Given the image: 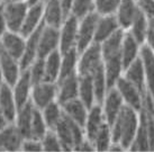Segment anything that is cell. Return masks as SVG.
Instances as JSON below:
<instances>
[{"instance_id": "cell-1", "label": "cell", "mask_w": 154, "mask_h": 152, "mask_svg": "<svg viewBox=\"0 0 154 152\" xmlns=\"http://www.w3.org/2000/svg\"><path fill=\"white\" fill-rule=\"evenodd\" d=\"M138 122V112L124 104L123 108L120 109L119 114L110 126L111 142L119 143L125 150H128L136 134Z\"/></svg>"}, {"instance_id": "cell-2", "label": "cell", "mask_w": 154, "mask_h": 152, "mask_svg": "<svg viewBox=\"0 0 154 152\" xmlns=\"http://www.w3.org/2000/svg\"><path fill=\"white\" fill-rule=\"evenodd\" d=\"M54 131L60 141L62 151H74L78 145L86 139L83 127L69 118L64 113L54 127Z\"/></svg>"}, {"instance_id": "cell-3", "label": "cell", "mask_w": 154, "mask_h": 152, "mask_svg": "<svg viewBox=\"0 0 154 152\" xmlns=\"http://www.w3.org/2000/svg\"><path fill=\"white\" fill-rule=\"evenodd\" d=\"M1 10H2L7 29L10 32L19 33L23 22L25 19L26 13L28 10L27 2L26 1L1 2Z\"/></svg>"}, {"instance_id": "cell-4", "label": "cell", "mask_w": 154, "mask_h": 152, "mask_svg": "<svg viewBox=\"0 0 154 152\" xmlns=\"http://www.w3.org/2000/svg\"><path fill=\"white\" fill-rule=\"evenodd\" d=\"M98 13L91 11L81 19H79V26H78V37L75 48L78 50L79 54L83 52L91 43H94V33H96V26L99 18Z\"/></svg>"}, {"instance_id": "cell-5", "label": "cell", "mask_w": 154, "mask_h": 152, "mask_svg": "<svg viewBox=\"0 0 154 152\" xmlns=\"http://www.w3.org/2000/svg\"><path fill=\"white\" fill-rule=\"evenodd\" d=\"M103 63L100 44L94 42L83 52L79 54L77 73L79 76H86V74L91 76L94 70L98 69Z\"/></svg>"}, {"instance_id": "cell-6", "label": "cell", "mask_w": 154, "mask_h": 152, "mask_svg": "<svg viewBox=\"0 0 154 152\" xmlns=\"http://www.w3.org/2000/svg\"><path fill=\"white\" fill-rule=\"evenodd\" d=\"M57 95V83L42 81L32 86L30 90V100L36 108L42 109L50 103L56 100Z\"/></svg>"}, {"instance_id": "cell-7", "label": "cell", "mask_w": 154, "mask_h": 152, "mask_svg": "<svg viewBox=\"0 0 154 152\" xmlns=\"http://www.w3.org/2000/svg\"><path fill=\"white\" fill-rule=\"evenodd\" d=\"M114 87H116V89L120 94L125 105L132 107L137 112L141 110L143 107V97L145 95H143L124 76H120Z\"/></svg>"}, {"instance_id": "cell-8", "label": "cell", "mask_w": 154, "mask_h": 152, "mask_svg": "<svg viewBox=\"0 0 154 152\" xmlns=\"http://www.w3.org/2000/svg\"><path fill=\"white\" fill-rule=\"evenodd\" d=\"M79 19L73 15H69L60 27V44L59 50L61 54L75 48L78 37Z\"/></svg>"}, {"instance_id": "cell-9", "label": "cell", "mask_w": 154, "mask_h": 152, "mask_svg": "<svg viewBox=\"0 0 154 152\" xmlns=\"http://www.w3.org/2000/svg\"><path fill=\"white\" fill-rule=\"evenodd\" d=\"M60 44V28H54L51 26H46L44 24V27L38 41V50H37V57H46L50 53L55 50H59Z\"/></svg>"}, {"instance_id": "cell-10", "label": "cell", "mask_w": 154, "mask_h": 152, "mask_svg": "<svg viewBox=\"0 0 154 152\" xmlns=\"http://www.w3.org/2000/svg\"><path fill=\"white\" fill-rule=\"evenodd\" d=\"M123 106H124L123 98L118 92V90L116 89V87L108 89L103 100L101 107H103L105 121L109 126H111V124L114 123L115 118L119 114L120 109L123 108Z\"/></svg>"}, {"instance_id": "cell-11", "label": "cell", "mask_w": 154, "mask_h": 152, "mask_svg": "<svg viewBox=\"0 0 154 152\" xmlns=\"http://www.w3.org/2000/svg\"><path fill=\"white\" fill-rule=\"evenodd\" d=\"M44 27V22L39 25L36 29L30 33L27 37H26L25 42V50L23 53L22 59L19 60V67H20V71L28 69L29 65L34 62V60L37 57V50H38V41L41 32Z\"/></svg>"}, {"instance_id": "cell-12", "label": "cell", "mask_w": 154, "mask_h": 152, "mask_svg": "<svg viewBox=\"0 0 154 152\" xmlns=\"http://www.w3.org/2000/svg\"><path fill=\"white\" fill-rule=\"evenodd\" d=\"M57 95L56 101L60 105L74 98H78L79 94V74L77 72L70 74L62 80L57 81Z\"/></svg>"}, {"instance_id": "cell-13", "label": "cell", "mask_w": 154, "mask_h": 152, "mask_svg": "<svg viewBox=\"0 0 154 152\" xmlns=\"http://www.w3.org/2000/svg\"><path fill=\"white\" fill-rule=\"evenodd\" d=\"M25 42L26 39L20 35L19 33L6 30L0 39V45L6 52L10 54L16 60H20L23 57V53L25 50Z\"/></svg>"}, {"instance_id": "cell-14", "label": "cell", "mask_w": 154, "mask_h": 152, "mask_svg": "<svg viewBox=\"0 0 154 152\" xmlns=\"http://www.w3.org/2000/svg\"><path fill=\"white\" fill-rule=\"evenodd\" d=\"M23 141L24 138L14 123L0 131V151H18L22 149Z\"/></svg>"}, {"instance_id": "cell-15", "label": "cell", "mask_w": 154, "mask_h": 152, "mask_svg": "<svg viewBox=\"0 0 154 152\" xmlns=\"http://www.w3.org/2000/svg\"><path fill=\"white\" fill-rule=\"evenodd\" d=\"M0 68L4 76V81L13 87L20 74L19 61L13 57L5 51L0 45Z\"/></svg>"}, {"instance_id": "cell-16", "label": "cell", "mask_w": 154, "mask_h": 152, "mask_svg": "<svg viewBox=\"0 0 154 152\" xmlns=\"http://www.w3.org/2000/svg\"><path fill=\"white\" fill-rule=\"evenodd\" d=\"M105 122L106 121H105V117H103V107H101L100 104L96 103L88 110L86 123H85V126H83L85 135L91 143H92L94 136L97 135V133L99 132L100 127L103 125Z\"/></svg>"}, {"instance_id": "cell-17", "label": "cell", "mask_w": 154, "mask_h": 152, "mask_svg": "<svg viewBox=\"0 0 154 152\" xmlns=\"http://www.w3.org/2000/svg\"><path fill=\"white\" fill-rule=\"evenodd\" d=\"M0 109L9 123L15 122L18 110L17 104L14 97L13 87L5 81L0 86Z\"/></svg>"}, {"instance_id": "cell-18", "label": "cell", "mask_w": 154, "mask_h": 152, "mask_svg": "<svg viewBox=\"0 0 154 152\" xmlns=\"http://www.w3.org/2000/svg\"><path fill=\"white\" fill-rule=\"evenodd\" d=\"M123 76L132 82L135 87L141 91L143 95L147 94L146 90V81H145V73H144V67L142 62L141 57H136L132 63L124 70Z\"/></svg>"}, {"instance_id": "cell-19", "label": "cell", "mask_w": 154, "mask_h": 152, "mask_svg": "<svg viewBox=\"0 0 154 152\" xmlns=\"http://www.w3.org/2000/svg\"><path fill=\"white\" fill-rule=\"evenodd\" d=\"M43 10H44V1L28 7V10L26 13L25 19L23 22L19 34L23 35L26 39L30 33H33L42 24V22H43Z\"/></svg>"}, {"instance_id": "cell-20", "label": "cell", "mask_w": 154, "mask_h": 152, "mask_svg": "<svg viewBox=\"0 0 154 152\" xmlns=\"http://www.w3.org/2000/svg\"><path fill=\"white\" fill-rule=\"evenodd\" d=\"M140 122L137 126L136 134L134 136L132 144L129 147V151H151L149 134H147V117L146 112L142 108L140 112Z\"/></svg>"}, {"instance_id": "cell-21", "label": "cell", "mask_w": 154, "mask_h": 152, "mask_svg": "<svg viewBox=\"0 0 154 152\" xmlns=\"http://www.w3.org/2000/svg\"><path fill=\"white\" fill-rule=\"evenodd\" d=\"M119 28V24L117 22L115 14L99 16L97 26H96L94 42L99 44L103 43L105 39H107L109 36H111L116 30H118Z\"/></svg>"}, {"instance_id": "cell-22", "label": "cell", "mask_w": 154, "mask_h": 152, "mask_svg": "<svg viewBox=\"0 0 154 152\" xmlns=\"http://www.w3.org/2000/svg\"><path fill=\"white\" fill-rule=\"evenodd\" d=\"M140 57L144 67L146 90L154 100V52L146 44H142L140 48Z\"/></svg>"}, {"instance_id": "cell-23", "label": "cell", "mask_w": 154, "mask_h": 152, "mask_svg": "<svg viewBox=\"0 0 154 152\" xmlns=\"http://www.w3.org/2000/svg\"><path fill=\"white\" fill-rule=\"evenodd\" d=\"M64 14L59 0H45L43 10V22L46 26L60 28L64 22Z\"/></svg>"}, {"instance_id": "cell-24", "label": "cell", "mask_w": 154, "mask_h": 152, "mask_svg": "<svg viewBox=\"0 0 154 152\" xmlns=\"http://www.w3.org/2000/svg\"><path fill=\"white\" fill-rule=\"evenodd\" d=\"M30 90H32L30 77L28 70L26 69L20 72L16 83L13 86V92L17 104V108H20L30 99Z\"/></svg>"}, {"instance_id": "cell-25", "label": "cell", "mask_w": 154, "mask_h": 152, "mask_svg": "<svg viewBox=\"0 0 154 152\" xmlns=\"http://www.w3.org/2000/svg\"><path fill=\"white\" fill-rule=\"evenodd\" d=\"M140 48H141V44L134 39V36L129 33L128 30H125L122 46H120V57H122L124 70L136 57H140Z\"/></svg>"}, {"instance_id": "cell-26", "label": "cell", "mask_w": 154, "mask_h": 152, "mask_svg": "<svg viewBox=\"0 0 154 152\" xmlns=\"http://www.w3.org/2000/svg\"><path fill=\"white\" fill-rule=\"evenodd\" d=\"M138 6L136 0H120L115 16L122 29L127 30L131 27L134 16L136 14Z\"/></svg>"}, {"instance_id": "cell-27", "label": "cell", "mask_w": 154, "mask_h": 152, "mask_svg": "<svg viewBox=\"0 0 154 152\" xmlns=\"http://www.w3.org/2000/svg\"><path fill=\"white\" fill-rule=\"evenodd\" d=\"M103 69H105V76H106V81H107V88L110 89V88L115 86L116 81L118 80L120 76H123V72H124L122 57H120V54L112 55V57L103 59Z\"/></svg>"}, {"instance_id": "cell-28", "label": "cell", "mask_w": 154, "mask_h": 152, "mask_svg": "<svg viewBox=\"0 0 154 152\" xmlns=\"http://www.w3.org/2000/svg\"><path fill=\"white\" fill-rule=\"evenodd\" d=\"M62 106V110L63 113L68 116L69 118H71L72 121L78 123L80 126H85L87 119V115H88V110L87 106L79 98H74L61 105Z\"/></svg>"}, {"instance_id": "cell-29", "label": "cell", "mask_w": 154, "mask_h": 152, "mask_svg": "<svg viewBox=\"0 0 154 152\" xmlns=\"http://www.w3.org/2000/svg\"><path fill=\"white\" fill-rule=\"evenodd\" d=\"M34 107L35 106L33 104V101L29 99L24 106L18 108L17 110L15 122H16L17 129L19 130L24 139H29L30 138V124H32Z\"/></svg>"}, {"instance_id": "cell-30", "label": "cell", "mask_w": 154, "mask_h": 152, "mask_svg": "<svg viewBox=\"0 0 154 152\" xmlns=\"http://www.w3.org/2000/svg\"><path fill=\"white\" fill-rule=\"evenodd\" d=\"M61 57L62 54L60 50H55L50 53L46 57H44V68H45L44 81L57 82L61 69Z\"/></svg>"}, {"instance_id": "cell-31", "label": "cell", "mask_w": 154, "mask_h": 152, "mask_svg": "<svg viewBox=\"0 0 154 152\" xmlns=\"http://www.w3.org/2000/svg\"><path fill=\"white\" fill-rule=\"evenodd\" d=\"M131 34L134 36V39H136L138 43L144 44L146 37V33L149 30V18L145 16V14L142 11L141 9H137L136 14L134 16L131 27L127 29Z\"/></svg>"}, {"instance_id": "cell-32", "label": "cell", "mask_w": 154, "mask_h": 152, "mask_svg": "<svg viewBox=\"0 0 154 152\" xmlns=\"http://www.w3.org/2000/svg\"><path fill=\"white\" fill-rule=\"evenodd\" d=\"M78 98L86 105L88 109L96 104L92 77L90 74L79 76V94H78Z\"/></svg>"}, {"instance_id": "cell-33", "label": "cell", "mask_w": 154, "mask_h": 152, "mask_svg": "<svg viewBox=\"0 0 154 152\" xmlns=\"http://www.w3.org/2000/svg\"><path fill=\"white\" fill-rule=\"evenodd\" d=\"M78 61H79V52L75 48H71V50H69V51L62 54L59 80H62L63 78L68 77L70 74L77 72Z\"/></svg>"}, {"instance_id": "cell-34", "label": "cell", "mask_w": 154, "mask_h": 152, "mask_svg": "<svg viewBox=\"0 0 154 152\" xmlns=\"http://www.w3.org/2000/svg\"><path fill=\"white\" fill-rule=\"evenodd\" d=\"M92 77V83H94V98L97 104H103V100L106 96L108 88L107 81H106V76H105V69H103V63L98 69H96L91 74Z\"/></svg>"}, {"instance_id": "cell-35", "label": "cell", "mask_w": 154, "mask_h": 152, "mask_svg": "<svg viewBox=\"0 0 154 152\" xmlns=\"http://www.w3.org/2000/svg\"><path fill=\"white\" fill-rule=\"evenodd\" d=\"M41 112H42V115H43V118L45 121L47 129H50V130H54L56 124L59 123V121L63 116L62 106L56 100L46 105Z\"/></svg>"}, {"instance_id": "cell-36", "label": "cell", "mask_w": 154, "mask_h": 152, "mask_svg": "<svg viewBox=\"0 0 154 152\" xmlns=\"http://www.w3.org/2000/svg\"><path fill=\"white\" fill-rule=\"evenodd\" d=\"M47 130L48 129H47L46 124H45V121H44L41 109L34 107L32 124H30V138L41 141L42 138L45 135Z\"/></svg>"}, {"instance_id": "cell-37", "label": "cell", "mask_w": 154, "mask_h": 152, "mask_svg": "<svg viewBox=\"0 0 154 152\" xmlns=\"http://www.w3.org/2000/svg\"><path fill=\"white\" fill-rule=\"evenodd\" d=\"M92 144L96 151H108L111 144V131L110 126L105 122L103 125L100 127L99 132L94 136Z\"/></svg>"}, {"instance_id": "cell-38", "label": "cell", "mask_w": 154, "mask_h": 152, "mask_svg": "<svg viewBox=\"0 0 154 152\" xmlns=\"http://www.w3.org/2000/svg\"><path fill=\"white\" fill-rule=\"evenodd\" d=\"M94 10V0H73L71 14L78 19H81L86 15Z\"/></svg>"}, {"instance_id": "cell-39", "label": "cell", "mask_w": 154, "mask_h": 152, "mask_svg": "<svg viewBox=\"0 0 154 152\" xmlns=\"http://www.w3.org/2000/svg\"><path fill=\"white\" fill-rule=\"evenodd\" d=\"M27 70H28V73H29L32 86L35 85V83L44 81V76H45L44 59H42V57H36L34 60V62L29 65V68Z\"/></svg>"}, {"instance_id": "cell-40", "label": "cell", "mask_w": 154, "mask_h": 152, "mask_svg": "<svg viewBox=\"0 0 154 152\" xmlns=\"http://www.w3.org/2000/svg\"><path fill=\"white\" fill-rule=\"evenodd\" d=\"M120 0H94V11L100 16L112 15L118 8Z\"/></svg>"}, {"instance_id": "cell-41", "label": "cell", "mask_w": 154, "mask_h": 152, "mask_svg": "<svg viewBox=\"0 0 154 152\" xmlns=\"http://www.w3.org/2000/svg\"><path fill=\"white\" fill-rule=\"evenodd\" d=\"M41 142H42L43 151H62L60 141L57 139L54 130H50L48 129L46 131L45 135L42 138Z\"/></svg>"}, {"instance_id": "cell-42", "label": "cell", "mask_w": 154, "mask_h": 152, "mask_svg": "<svg viewBox=\"0 0 154 152\" xmlns=\"http://www.w3.org/2000/svg\"><path fill=\"white\" fill-rule=\"evenodd\" d=\"M138 8L141 9L149 19L154 18V0H136Z\"/></svg>"}, {"instance_id": "cell-43", "label": "cell", "mask_w": 154, "mask_h": 152, "mask_svg": "<svg viewBox=\"0 0 154 152\" xmlns=\"http://www.w3.org/2000/svg\"><path fill=\"white\" fill-rule=\"evenodd\" d=\"M22 149L24 151H43L42 142L36 139H24L22 144Z\"/></svg>"}, {"instance_id": "cell-44", "label": "cell", "mask_w": 154, "mask_h": 152, "mask_svg": "<svg viewBox=\"0 0 154 152\" xmlns=\"http://www.w3.org/2000/svg\"><path fill=\"white\" fill-rule=\"evenodd\" d=\"M59 2L61 5V8L63 10L64 17L66 18L71 14V8H72L73 0H59Z\"/></svg>"}, {"instance_id": "cell-45", "label": "cell", "mask_w": 154, "mask_h": 152, "mask_svg": "<svg viewBox=\"0 0 154 152\" xmlns=\"http://www.w3.org/2000/svg\"><path fill=\"white\" fill-rule=\"evenodd\" d=\"M74 151H94V144L86 138L81 143L78 145V148Z\"/></svg>"}, {"instance_id": "cell-46", "label": "cell", "mask_w": 154, "mask_h": 152, "mask_svg": "<svg viewBox=\"0 0 154 152\" xmlns=\"http://www.w3.org/2000/svg\"><path fill=\"white\" fill-rule=\"evenodd\" d=\"M144 44H146L149 48L154 52V29L149 27V30L146 33V37H145V42Z\"/></svg>"}, {"instance_id": "cell-47", "label": "cell", "mask_w": 154, "mask_h": 152, "mask_svg": "<svg viewBox=\"0 0 154 152\" xmlns=\"http://www.w3.org/2000/svg\"><path fill=\"white\" fill-rule=\"evenodd\" d=\"M7 30V26H6V23H5V18L2 15V10H1V5H0V39L2 37L4 33Z\"/></svg>"}, {"instance_id": "cell-48", "label": "cell", "mask_w": 154, "mask_h": 152, "mask_svg": "<svg viewBox=\"0 0 154 152\" xmlns=\"http://www.w3.org/2000/svg\"><path fill=\"white\" fill-rule=\"evenodd\" d=\"M9 124L8 119L6 118V116L4 115V113L1 112V109H0V131L2 130L4 127H6V126Z\"/></svg>"}, {"instance_id": "cell-49", "label": "cell", "mask_w": 154, "mask_h": 152, "mask_svg": "<svg viewBox=\"0 0 154 152\" xmlns=\"http://www.w3.org/2000/svg\"><path fill=\"white\" fill-rule=\"evenodd\" d=\"M42 1H45V0H27L26 2L28 5V7H30V6L37 5V4H39V2H42Z\"/></svg>"}, {"instance_id": "cell-50", "label": "cell", "mask_w": 154, "mask_h": 152, "mask_svg": "<svg viewBox=\"0 0 154 152\" xmlns=\"http://www.w3.org/2000/svg\"><path fill=\"white\" fill-rule=\"evenodd\" d=\"M149 27L152 28V29H154V18H150V19H149Z\"/></svg>"}, {"instance_id": "cell-51", "label": "cell", "mask_w": 154, "mask_h": 152, "mask_svg": "<svg viewBox=\"0 0 154 152\" xmlns=\"http://www.w3.org/2000/svg\"><path fill=\"white\" fill-rule=\"evenodd\" d=\"M17 1H27V0H2V2H17Z\"/></svg>"}, {"instance_id": "cell-52", "label": "cell", "mask_w": 154, "mask_h": 152, "mask_svg": "<svg viewBox=\"0 0 154 152\" xmlns=\"http://www.w3.org/2000/svg\"><path fill=\"white\" fill-rule=\"evenodd\" d=\"M2 82H4V76H2V71H1V68H0V86H1Z\"/></svg>"}]
</instances>
